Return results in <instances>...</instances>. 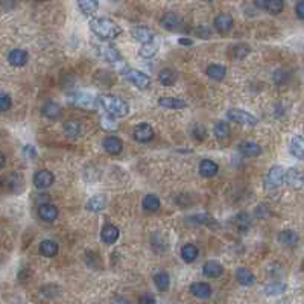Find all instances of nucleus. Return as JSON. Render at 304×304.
Wrapping results in <instances>:
<instances>
[{"instance_id":"53","label":"nucleus","mask_w":304,"mask_h":304,"mask_svg":"<svg viewBox=\"0 0 304 304\" xmlns=\"http://www.w3.org/2000/svg\"><path fill=\"white\" fill-rule=\"evenodd\" d=\"M193 41L192 40H187V38H179V44H184V46H190Z\"/></svg>"},{"instance_id":"22","label":"nucleus","mask_w":304,"mask_h":304,"mask_svg":"<svg viewBox=\"0 0 304 304\" xmlns=\"http://www.w3.org/2000/svg\"><path fill=\"white\" fill-rule=\"evenodd\" d=\"M190 292L196 298H208L211 295V288L207 283H193L190 286Z\"/></svg>"},{"instance_id":"30","label":"nucleus","mask_w":304,"mask_h":304,"mask_svg":"<svg viewBox=\"0 0 304 304\" xmlns=\"http://www.w3.org/2000/svg\"><path fill=\"white\" fill-rule=\"evenodd\" d=\"M213 134H215V137L218 140H225L228 136H230V125L225 122H216L215 123V128H213Z\"/></svg>"},{"instance_id":"57","label":"nucleus","mask_w":304,"mask_h":304,"mask_svg":"<svg viewBox=\"0 0 304 304\" xmlns=\"http://www.w3.org/2000/svg\"><path fill=\"white\" fill-rule=\"evenodd\" d=\"M303 266H304V263H303Z\"/></svg>"},{"instance_id":"21","label":"nucleus","mask_w":304,"mask_h":304,"mask_svg":"<svg viewBox=\"0 0 304 304\" xmlns=\"http://www.w3.org/2000/svg\"><path fill=\"white\" fill-rule=\"evenodd\" d=\"M81 131H82V127L78 120H69V122L64 123V134L67 137H70V139L80 137Z\"/></svg>"},{"instance_id":"20","label":"nucleus","mask_w":304,"mask_h":304,"mask_svg":"<svg viewBox=\"0 0 304 304\" xmlns=\"http://www.w3.org/2000/svg\"><path fill=\"white\" fill-rule=\"evenodd\" d=\"M290 154L297 157L298 160H304V139L301 136H295L290 142Z\"/></svg>"},{"instance_id":"12","label":"nucleus","mask_w":304,"mask_h":304,"mask_svg":"<svg viewBox=\"0 0 304 304\" xmlns=\"http://www.w3.org/2000/svg\"><path fill=\"white\" fill-rule=\"evenodd\" d=\"M102 146H104V149H105L108 154H111V155H117V154H120L122 149H123V143H122V140H120L119 137H116V136H110V137H107V139L104 140Z\"/></svg>"},{"instance_id":"33","label":"nucleus","mask_w":304,"mask_h":304,"mask_svg":"<svg viewBox=\"0 0 304 304\" xmlns=\"http://www.w3.org/2000/svg\"><path fill=\"white\" fill-rule=\"evenodd\" d=\"M157 50H159V41L152 40L149 43L143 44L142 49H140V55L143 56V58H152V56L157 53Z\"/></svg>"},{"instance_id":"42","label":"nucleus","mask_w":304,"mask_h":304,"mask_svg":"<svg viewBox=\"0 0 304 304\" xmlns=\"http://www.w3.org/2000/svg\"><path fill=\"white\" fill-rule=\"evenodd\" d=\"M248 53H250V48L246 46V44H236L233 48V55H234V58H238V60L245 58Z\"/></svg>"},{"instance_id":"8","label":"nucleus","mask_w":304,"mask_h":304,"mask_svg":"<svg viewBox=\"0 0 304 304\" xmlns=\"http://www.w3.org/2000/svg\"><path fill=\"white\" fill-rule=\"evenodd\" d=\"M53 184V175L50 171H46V169H41L35 175H33V186L40 190L48 189Z\"/></svg>"},{"instance_id":"52","label":"nucleus","mask_w":304,"mask_h":304,"mask_svg":"<svg viewBox=\"0 0 304 304\" xmlns=\"http://www.w3.org/2000/svg\"><path fill=\"white\" fill-rule=\"evenodd\" d=\"M254 2H256V6L265 9V8H266V2H268V0H254Z\"/></svg>"},{"instance_id":"40","label":"nucleus","mask_w":304,"mask_h":304,"mask_svg":"<svg viewBox=\"0 0 304 304\" xmlns=\"http://www.w3.org/2000/svg\"><path fill=\"white\" fill-rule=\"evenodd\" d=\"M213 221L215 219L208 215H195V216L187 218V224H192V225H207V224H213Z\"/></svg>"},{"instance_id":"19","label":"nucleus","mask_w":304,"mask_h":304,"mask_svg":"<svg viewBox=\"0 0 304 304\" xmlns=\"http://www.w3.org/2000/svg\"><path fill=\"white\" fill-rule=\"evenodd\" d=\"M179 25H181V18H179L176 14L174 13H167L163 16L161 18V26L164 29H169V31H175L179 28Z\"/></svg>"},{"instance_id":"38","label":"nucleus","mask_w":304,"mask_h":304,"mask_svg":"<svg viewBox=\"0 0 304 304\" xmlns=\"http://www.w3.org/2000/svg\"><path fill=\"white\" fill-rule=\"evenodd\" d=\"M234 225L238 227L239 231H245L250 228L251 225V218L250 215H246V213H240V215H238L234 218Z\"/></svg>"},{"instance_id":"16","label":"nucleus","mask_w":304,"mask_h":304,"mask_svg":"<svg viewBox=\"0 0 304 304\" xmlns=\"http://www.w3.org/2000/svg\"><path fill=\"white\" fill-rule=\"evenodd\" d=\"M239 151H240L242 155L250 157V159H251V157H258L262 154V148L257 143H254V142H243V143H240Z\"/></svg>"},{"instance_id":"44","label":"nucleus","mask_w":304,"mask_h":304,"mask_svg":"<svg viewBox=\"0 0 304 304\" xmlns=\"http://www.w3.org/2000/svg\"><path fill=\"white\" fill-rule=\"evenodd\" d=\"M11 105H13V100H11L9 95H6V93L0 95V110L5 112V111H8L11 108Z\"/></svg>"},{"instance_id":"41","label":"nucleus","mask_w":304,"mask_h":304,"mask_svg":"<svg viewBox=\"0 0 304 304\" xmlns=\"http://www.w3.org/2000/svg\"><path fill=\"white\" fill-rule=\"evenodd\" d=\"M286 290V285L285 283H272V285H268L265 288V292L268 295H278V294H283V292Z\"/></svg>"},{"instance_id":"46","label":"nucleus","mask_w":304,"mask_h":304,"mask_svg":"<svg viewBox=\"0 0 304 304\" xmlns=\"http://www.w3.org/2000/svg\"><path fill=\"white\" fill-rule=\"evenodd\" d=\"M196 35L201 37V38H208V37L211 35V31H210L207 26L201 25V26H198V29H196Z\"/></svg>"},{"instance_id":"7","label":"nucleus","mask_w":304,"mask_h":304,"mask_svg":"<svg viewBox=\"0 0 304 304\" xmlns=\"http://www.w3.org/2000/svg\"><path fill=\"white\" fill-rule=\"evenodd\" d=\"M285 183H288L294 189H303L304 187V171H301V169H298V167L288 169Z\"/></svg>"},{"instance_id":"32","label":"nucleus","mask_w":304,"mask_h":304,"mask_svg":"<svg viewBox=\"0 0 304 304\" xmlns=\"http://www.w3.org/2000/svg\"><path fill=\"white\" fill-rule=\"evenodd\" d=\"M278 240L283 243V245H297L298 243V234L294 233V231H290V230H285V231H281L278 234Z\"/></svg>"},{"instance_id":"55","label":"nucleus","mask_w":304,"mask_h":304,"mask_svg":"<svg viewBox=\"0 0 304 304\" xmlns=\"http://www.w3.org/2000/svg\"><path fill=\"white\" fill-rule=\"evenodd\" d=\"M33 2H44V0H33Z\"/></svg>"},{"instance_id":"50","label":"nucleus","mask_w":304,"mask_h":304,"mask_svg":"<svg viewBox=\"0 0 304 304\" xmlns=\"http://www.w3.org/2000/svg\"><path fill=\"white\" fill-rule=\"evenodd\" d=\"M139 303L140 304H154L155 303V298L152 295H143L139 298Z\"/></svg>"},{"instance_id":"5","label":"nucleus","mask_w":304,"mask_h":304,"mask_svg":"<svg viewBox=\"0 0 304 304\" xmlns=\"http://www.w3.org/2000/svg\"><path fill=\"white\" fill-rule=\"evenodd\" d=\"M70 102L76 107H80V108H84V110H90V111H93L96 107H97V102H99V99L96 100L92 95L90 93H73L70 96Z\"/></svg>"},{"instance_id":"36","label":"nucleus","mask_w":304,"mask_h":304,"mask_svg":"<svg viewBox=\"0 0 304 304\" xmlns=\"http://www.w3.org/2000/svg\"><path fill=\"white\" fill-rule=\"evenodd\" d=\"M154 283H155L157 289L164 292V290L169 289V285H171V278H169V275L166 272H159L154 277Z\"/></svg>"},{"instance_id":"15","label":"nucleus","mask_w":304,"mask_h":304,"mask_svg":"<svg viewBox=\"0 0 304 304\" xmlns=\"http://www.w3.org/2000/svg\"><path fill=\"white\" fill-rule=\"evenodd\" d=\"M236 280H238L242 286H253L256 283L254 274L246 268H239L238 271H236Z\"/></svg>"},{"instance_id":"18","label":"nucleus","mask_w":304,"mask_h":304,"mask_svg":"<svg viewBox=\"0 0 304 304\" xmlns=\"http://www.w3.org/2000/svg\"><path fill=\"white\" fill-rule=\"evenodd\" d=\"M41 112H43V116L48 117V119H58L61 116V107L56 102L49 100V102H46L43 105Z\"/></svg>"},{"instance_id":"26","label":"nucleus","mask_w":304,"mask_h":304,"mask_svg":"<svg viewBox=\"0 0 304 304\" xmlns=\"http://www.w3.org/2000/svg\"><path fill=\"white\" fill-rule=\"evenodd\" d=\"M78 6L84 16H93L99 8V2L97 0H78Z\"/></svg>"},{"instance_id":"17","label":"nucleus","mask_w":304,"mask_h":304,"mask_svg":"<svg viewBox=\"0 0 304 304\" xmlns=\"http://www.w3.org/2000/svg\"><path fill=\"white\" fill-rule=\"evenodd\" d=\"M100 238H102V240L105 243H114L117 239H119V230L117 227H114V225H105V227L102 228V233H100Z\"/></svg>"},{"instance_id":"27","label":"nucleus","mask_w":304,"mask_h":304,"mask_svg":"<svg viewBox=\"0 0 304 304\" xmlns=\"http://www.w3.org/2000/svg\"><path fill=\"white\" fill-rule=\"evenodd\" d=\"M225 75H227V70H225L224 65H219V64H211L208 65L207 69V76L210 80H215V81H222Z\"/></svg>"},{"instance_id":"48","label":"nucleus","mask_w":304,"mask_h":304,"mask_svg":"<svg viewBox=\"0 0 304 304\" xmlns=\"http://www.w3.org/2000/svg\"><path fill=\"white\" fill-rule=\"evenodd\" d=\"M295 13H297V16H298V18L304 20V0H300V2L297 3V6H295Z\"/></svg>"},{"instance_id":"54","label":"nucleus","mask_w":304,"mask_h":304,"mask_svg":"<svg viewBox=\"0 0 304 304\" xmlns=\"http://www.w3.org/2000/svg\"><path fill=\"white\" fill-rule=\"evenodd\" d=\"M5 160H6V157H5V155L2 154V163H0V164H2V167L5 166Z\"/></svg>"},{"instance_id":"25","label":"nucleus","mask_w":304,"mask_h":304,"mask_svg":"<svg viewBox=\"0 0 304 304\" xmlns=\"http://www.w3.org/2000/svg\"><path fill=\"white\" fill-rule=\"evenodd\" d=\"M132 35H134V38H136V40H137L139 43H142V44L149 43V41L154 40V35H152L151 29L144 28V26H139V28L134 29V31H132Z\"/></svg>"},{"instance_id":"43","label":"nucleus","mask_w":304,"mask_h":304,"mask_svg":"<svg viewBox=\"0 0 304 304\" xmlns=\"http://www.w3.org/2000/svg\"><path fill=\"white\" fill-rule=\"evenodd\" d=\"M110 116L111 114H108V117L104 116L102 119H100V122H102V128H105L108 131H114V129H117V123H116L114 119H111Z\"/></svg>"},{"instance_id":"13","label":"nucleus","mask_w":304,"mask_h":304,"mask_svg":"<svg viewBox=\"0 0 304 304\" xmlns=\"http://www.w3.org/2000/svg\"><path fill=\"white\" fill-rule=\"evenodd\" d=\"M202 272L208 278H218L224 274V266L215 260H210V262H206L204 268H202Z\"/></svg>"},{"instance_id":"6","label":"nucleus","mask_w":304,"mask_h":304,"mask_svg":"<svg viewBox=\"0 0 304 304\" xmlns=\"http://www.w3.org/2000/svg\"><path fill=\"white\" fill-rule=\"evenodd\" d=\"M227 117L231 120V122H236V123H242V125H257V117H254L253 114H250L248 111H243V110H238V108H231L228 112H227Z\"/></svg>"},{"instance_id":"39","label":"nucleus","mask_w":304,"mask_h":304,"mask_svg":"<svg viewBox=\"0 0 304 304\" xmlns=\"http://www.w3.org/2000/svg\"><path fill=\"white\" fill-rule=\"evenodd\" d=\"M285 8V2L283 0H268L266 2V11L271 14H280Z\"/></svg>"},{"instance_id":"34","label":"nucleus","mask_w":304,"mask_h":304,"mask_svg":"<svg viewBox=\"0 0 304 304\" xmlns=\"http://www.w3.org/2000/svg\"><path fill=\"white\" fill-rule=\"evenodd\" d=\"M198 254H199L198 248H196L195 245H192V243L184 245V246H183V250H181V256H183V258H184V260H186L187 263L196 260Z\"/></svg>"},{"instance_id":"3","label":"nucleus","mask_w":304,"mask_h":304,"mask_svg":"<svg viewBox=\"0 0 304 304\" xmlns=\"http://www.w3.org/2000/svg\"><path fill=\"white\" fill-rule=\"evenodd\" d=\"M123 76H125L131 84H134L140 90H146L151 85V78L148 75H144L143 72H140V70L125 69V70H123Z\"/></svg>"},{"instance_id":"56","label":"nucleus","mask_w":304,"mask_h":304,"mask_svg":"<svg viewBox=\"0 0 304 304\" xmlns=\"http://www.w3.org/2000/svg\"><path fill=\"white\" fill-rule=\"evenodd\" d=\"M204 2H211V0H204Z\"/></svg>"},{"instance_id":"10","label":"nucleus","mask_w":304,"mask_h":304,"mask_svg":"<svg viewBox=\"0 0 304 304\" xmlns=\"http://www.w3.org/2000/svg\"><path fill=\"white\" fill-rule=\"evenodd\" d=\"M38 216L44 222H53L56 218H58V208H56L53 204L44 202V204H41L38 207Z\"/></svg>"},{"instance_id":"35","label":"nucleus","mask_w":304,"mask_h":304,"mask_svg":"<svg viewBox=\"0 0 304 304\" xmlns=\"http://www.w3.org/2000/svg\"><path fill=\"white\" fill-rule=\"evenodd\" d=\"M159 80L163 85H174L176 81V73L172 69H163L159 73Z\"/></svg>"},{"instance_id":"49","label":"nucleus","mask_w":304,"mask_h":304,"mask_svg":"<svg viewBox=\"0 0 304 304\" xmlns=\"http://www.w3.org/2000/svg\"><path fill=\"white\" fill-rule=\"evenodd\" d=\"M193 136L196 137V139H199V140H202L204 139V136H206V131L202 129L199 125H196L195 128H193Z\"/></svg>"},{"instance_id":"4","label":"nucleus","mask_w":304,"mask_h":304,"mask_svg":"<svg viewBox=\"0 0 304 304\" xmlns=\"http://www.w3.org/2000/svg\"><path fill=\"white\" fill-rule=\"evenodd\" d=\"M286 179V171L281 166H274L271 171L268 172L265 178V187L268 189H277L285 183Z\"/></svg>"},{"instance_id":"11","label":"nucleus","mask_w":304,"mask_h":304,"mask_svg":"<svg viewBox=\"0 0 304 304\" xmlns=\"http://www.w3.org/2000/svg\"><path fill=\"white\" fill-rule=\"evenodd\" d=\"M28 52L23 50V49H14V50H11L9 55H8V61L11 65H14V67H23L26 63H28Z\"/></svg>"},{"instance_id":"28","label":"nucleus","mask_w":304,"mask_h":304,"mask_svg":"<svg viewBox=\"0 0 304 304\" xmlns=\"http://www.w3.org/2000/svg\"><path fill=\"white\" fill-rule=\"evenodd\" d=\"M199 174L202 176H213L218 174V164L211 160H202L199 164Z\"/></svg>"},{"instance_id":"24","label":"nucleus","mask_w":304,"mask_h":304,"mask_svg":"<svg viewBox=\"0 0 304 304\" xmlns=\"http://www.w3.org/2000/svg\"><path fill=\"white\" fill-rule=\"evenodd\" d=\"M40 253L44 257H55L58 254V243L55 240H43L40 243Z\"/></svg>"},{"instance_id":"1","label":"nucleus","mask_w":304,"mask_h":304,"mask_svg":"<svg viewBox=\"0 0 304 304\" xmlns=\"http://www.w3.org/2000/svg\"><path fill=\"white\" fill-rule=\"evenodd\" d=\"M90 29L96 37L102 40H114L120 35V28L110 18H93L90 20Z\"/></svg>"},{"instance_id":"51","label":"nucleus","mask_w":304,"mask_h":304,"mask_svg":"<svg viewBox=\"0 0 304 304\" xmlns=\"http://www.w3.org/2000/svg\"><path fill=\"white\" fill-rule=\"evenodd\" d=\"M2 5H3L5 9H9V8L14 6V0H2Z\"/></svg>"},{"instance_id":"31","label":"nucleus","mask_w":304,"mask_h":304,"mask_svg":"<svg viewBox=\"0 0 304 304\" xmlns=\"http://www.w3.org/2000/svg\"><path fill=\"white\" fill-rule=\"evenodd\" d=\"M143 208L146 211H157L160 208V199L157 195L154 193H149V195H146L144 199H143Z\"/></svg>"},{"instance_id":"37","label":"nucleus","mask_w":304,"mask_h":304,"mask_svg":"<svg viewBox=\"0 0 304 304\" xmlns=\"http://www.w3.org/2000/svg\"><path fill=\"white\" fill-rule=\"evenodd\" d=\"M102 53L105 56V60H108L111 64H117V63H122V56L120 53L112 48V46H105L102 48Z\"/></svg>"},{"instance_id":"14","label":"nucleus","mask_w":304,"mask_h":304,"mask_svg":"<svg viewBox=\"0 0 304 304\" xmlns=\"http://www.w3.org/2000/svg\"><path fill=\"white\" fill-rule=\"evenodd\" d=\"M215 28L218 32L221 33H227L231 31L233 28V17L228 16V14H219L216 18H215Z\"/></svg>"},{"instance_id":"29","label":"nucleus","mask_w":304,"mask_h":304,"mask_svg":"<svg viewBox=\"0 0 304 304\" xmlns=\"http://www.w3.org/2000/svg\"><path fill=\"white\" fill-rule=\"evenodd\" d=\"M105 204H107V199L104 195H96L93 196L87 202V210L90 211H100L105 208Z\"/></svg>"},{"instance_id":"2","label":"nucleus","mask_w":304,"mask_h":304,"mask_svg":"<svg viewBox=\"0 0 304 304\" xmlns=\"http://www.w3.org/2000/svg\"><path fill=\"white\" fill-rule=\"evenodd\" d=\"M99 104L102 105V108L108 112V114L114 116V117H125L129 111V105L125 102L123 99L112 96V95H100L99 97Z\"/></svg>"},{"instance_id":"45","label":"nucleus","mask_w":304,"mask_h":304,"mask_svg":"<svg viewBox=\"0 0 304 304\" xmlns=\"http://www.w3.org/2000/svg\"><path fill=\"white\" fill-rule=\"evenodd\" d=\"M288 80H289V75H288L286 72H283V70H277V72L274 73V82H275L277 85H283V84H286Z\"/></svg>"},{"instance_id":"9","label":"nucleus","mask_w":304,"mask_h":304,"mask_svg":"<svg viewBox=\"0 0 304 304\" xmlns=\"http://www.w3.org/2000/svg\"><path fill=\"white\" fill-rule=\"evenodd\" d=\"M154 129L151 128V125L148 123H140L136 128H134V139L140 143H146V142H151L154 139Z\"/></svg>"},{"instance_id":"47","label":"nucleus","mask_w":304,"mask_h":304,"mask_svg":"<svg viewBox=\"0 0 304 304\" xmlns=\"http://www.w3.org/2000/svg\"><path fill=\"white\" fill-rule=\"evenodd\" d=\"M23 154H25L26 159H35V157H37L35 148H33V146H31V144L25 146V148H23Z\"/></svg>"},{"instance_id":"23","label":"nucleus","mask_w":304,"mask_h":304,"mask_svg":"<svg viewBox=\"0 0 304 304\" xmlns=\"http://www.w3.org/2000/svg\"><path fill=\"white\" fill-rule=\"evenodd\" d=\"M159 104L163 108H171V110H181V108L187 107V104L184 102V100L178 99V97H161L159 100Z\"/></svg>"}]
</instances>
